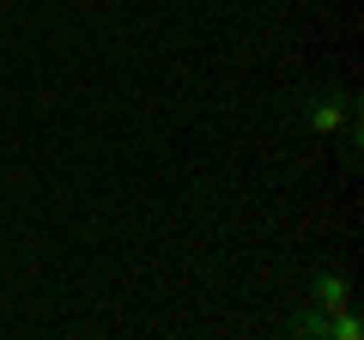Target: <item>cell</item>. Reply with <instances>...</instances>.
Returning a JSON list of instances; mask_svg holds the SVG:
<instances>
[{
  "label": "cell",
  "mask_w": 364,
  "mask_h": 340,
  "mask_svg": "<svg viewBox=\"0 0 364 340\" xmlns=\"http://www.w3.org/2000/svg\"><path fill=\"white\" fill-rule=\"evenodd\" d=\"M346 304H352V280H346V274H316V286H310V310L334 316V310H346Z\"/></svg>",
  "instance_id": "obj_2"
},
{
  "label": "cell",
  "mask_w": 364,
  "mask_h": 340,
  "mask_svg": "<svg viewBox=\"0 0 364 340\" xmlns=\"http://www.w3.org/2000/svg\"><path fill=\"white\" fill-rule=\"evenodd\" d=\"M298 110H304V122H310L316 134H328V140H334V134H346V122L358 116L346 92H304Z\"/></svg>",
  "instance_id": "obj_1"
}]
</instances>
